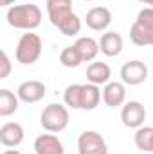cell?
I'll use <instances>...</instances> for the list:
<instances>
[{"instance_id":"1","label":"cell","mask_w":153,"mask_h":154,"mask_svg":"<svg viewBox=\"0 0 153 154\" xmlns=\"http://www.w3.org/2000/svg\"><path fill=\"white\" fill-rule=\"evenodd\" d=\"M47 14L50 23L63 36H77L81 31V20L72 11V0H47Z\"/></svg>"},{"instance_id":"2","label":"cell","mask_w":153,"mask_h":154,"mask_svg":"<svg viewBox=\"0 0 153 154\" xmlns=\"http://www.w3.org/2000/svg\"><path fill=\"white\" fill-rule=\"evenodd\" d=\"M63 102L65 106L72 109H85L92 111L101 102V90L99 86L86 82V84H70L63 91Z\"/></svg>"},{"instance_id":"3","label":"cell","mask_w":153,"mask_h":154,"mask_svg":"<svg viewBox=\"0 0 153 154\" xmlns=\"http://www.w3.org/2000/svg\"><path fill=\"white\" fill-rule=\"evenodd\" d=\"M5 20L11 27L22 31H33L41 23V9L36 4H20L13 5L5 13Z\"/></svg>"},{"instance_id":"4","label":"cell","mask_w":153,"mask_h":154,"mask_svg":"<svg viewBox=\"0 0 153 154\" xmlns=\"http://www.w3.org/2000/svg\"><path fill=\"white\" fill-rule=\"evenodd\" d=\"M130 39L137 47H153V7L139 11L130 27Z\"/></svg>"},{"instance_id":"5","label":"cell","mask_w":153,"mask_h":154,"mask_svg":"<svg viewBox=\"0 0 153 154\" xmlns=\"http://www.w3.org/2000/svg\"><path fill=\"white\" fill-rule=\"evenodd\" d=\"M41 48H43V43L41 38L38 34H34L33 31H27L25 34H22L18 39V45H16V61L22 63V65H33L36 63L41 56Z\"/></svg>"},{"instance_id":"6","label":"cell","mask_w":153,"mask_h":154,"mask_svg":"<svg viewBox=\"0 0 153 154\" xmlns=\"http://www.w3.org/2000/svg\"><path fill=\"white\" fill-rule=\"evenodd\" d=\"M69 120H70L69 109L63 104H56V102L45 106L41 111V116H40L41 127L49 133H61L63 129H67Z\"/></svg>"},{"instance_id":"7","label":"cell","mask_w":153,"mask_h":154,"mask_svg":"<svg viewBox=\"0 0 153 154\" xmlns=\"http://www.w3.org/2000/svg\"><path fill=\"white\" fill-rule=\"evenodd\" d=\"M79 154H108V145L97 131H83L77 138Z\"/></svg>"},{"instance_id":"8","label":"cell","mask_w":153,"mask_h":154,"mask_svg":"<svg viewBox=\"0 0 153 154\" xmlns=\"http://www.w3.org/2000/svg\"><path fill=\"white\" fill-rule=\"evenodd\" d=\"M121 120H122L124 127L139 129V127H142V124L146 120V108L139 100H130L121 109Z\"/></svg>"},{"instance_id":"9","label":"cell","mask_w":153,"mask_h":154,"mask_svg":"<svg viewBox=\"0 0 153 154\" xmlns=\"http://www.w3.org/2000/svg\"><path fill=\"white\" fill-rule=\"evenodd\" d=\"M121 79L124 84H130V86L142 84L148 79V66L139 59L128 61L121 66Z\"/></svg>"},{"instance_id":"10","label":"cell","mask_w":153,"mask_h":154,"mask_svg":"<svg viewBox=\"0 0 153 154\" xmlns=\"http://www.w3.org/2000/svg\"><path fill=\"white\" fill-rule=\"evenodd\" d=\"M47 93V88L41 81H25L18 86L16 90V95L22 102L25 104H34V102H40Z\"/></svg>"},{"instance_id":"11","label":"cell","mask_w":153,"mask_h":154,"mask_svg":"<svg viewBox=\"0 0 153 154\" xmlns=\"http://www.w3.org/2000/svg\"><path fill=\"white\" fill-rule=\"evenodd\" d=\"M86 27L92 29V31H106L108 25L112 23V13L108 7H103V5H97V7H92L88 13H86Z\"/></svg>"},{"instance_id":"12","label":"cell","mask_w":153,"mask_h":154,"mask_svg":"<svg viewBox=\"0 0 153 154\" xmlns=\"http://www.w3.org/2000/svg\"><path fill=\"white\" fill-rule=\"evenodd\" d=\"M24 127L18 122H7L0 127V143L4 147H18L24 142Z\"/></svg>"},{"instance_id":"13","label":"cell","mask_w":153,"mask_h":154,"mask_svg":"<svg viewBox=\"0 0 153 154\" xmlns=\"http://www.w3.org/2000/svg\"><path fill=\"white\" fill-rule=\"evenodd\" d=\"M126 100V88L122 82H108L105 84L103 88V102L108 106V108H119L122 106Z\"/></svg>"},{"instance_id":"14","label":"cell","mask_w":153,"mask_h":154,"mask_svg":"<svg viewBox=\"0 0 153 154\" xmlns=\"http://www.w3.org/2000/svg\"><path fill=\"white\" fill-rule=\"evenodd\" d=\"M122 36L115 31H108L105 34H101V39H99V48H101V54H105L106 57H115L121 54L122 50Z\"/></svg>"},{"instance_id":"15","label":"cell","mask_w":153,"mask_h":154,"mask_svg":"<svg viewBox=\"0 0 153 154\" xmlns=\"http://www.w3.org/2000/svg\"><path fill=\"white\" fill-rule=\"evenodd\" d=\"M34 152L36 154H65L63 143L54 134H40L34 140Z\"/></svg>"},{"instance_id":"16","label":"cell","mask_w":153,"mask_h":154,"mask_svg":"<svg viewBox=\"0 0 153 154\" xmlns=\"http://www.w3.org/2000/svg\"><path fill=\"white\" fill-rule=\"evenodd\" d=\"M110 77H112V70L103 61H94L86 68V81L92 82V84H96V86L108 84L110 82Z\"/></svg>"},{"instance_id":"17","label":"cell","mask_w":153,"mask_h":154,"mask_svg":"<svg viewBox=\"0 0 153 154\" xmlns=\"http://www.w3.org/2000/svg\"><path fill=\"white\" fill-rule=\"evenodd\" d=\"M76 48L79 50V54H81V57H83V63L86 61H94L96 57H97V54L101 52V48H99V41H96L94 38H90V36H81V38L76 39Z\"/></svg>"},{"instance_id":"18","label":"cell","mask_w":153,"mask_h":154,"mask_svg":"<svg viewBox=\"0 0 153 154\" xmlns=\"http://www.w3.org/2000/svg\"><path fill=\"white\" fill-rule=\"evenodd\" d=\"M18 95H15L9 90H0V116H9L18 109Z\"/></svg>"},{"instance_id":"19","label":"cell","mask_w":153,"mask_h":154,"mask_svg":"<svg viewBox=\"0 0 153 154\" xmlns=\"http://www.w3.org/2000/svg\"><path fill=\"white\" fill-rule=\"evenodd\" d=\"M60 63L65 66V68H76L83 63V57L79 54V50L76 48V45H69L61 50L60 54Z\"/></svg>"},{"instance_id":"20","label":"cell","mask_w":153,"mask_h":154,"mask_svg":"<svg viewBox=\"0 0 153 154\" xmlns=\"http://www.w3.org/2000/svg\"><path fill=\"white\" fill-rule=\"evenodd\" d=\"M135 145L137 149H141L142 152H150L151 147V140H153V127L150 125H142L135 131Z\"/></svg>"},{"instance_id":"21","label":"cell","mask_w":153,"mask_h":154,"mask_svg":"<svg viewBox=\"0 0 153 154\" xmlns=\"http://www.w3.org/2000/svg\"><path fill=\"white\" fill-rule=\"evenodd\" d=\"M9 74H11V61H9V57H7L5 50H2V70H0V79L9 77Z\"/></svg>"},{"instance_id":"22","label":"cell","mask_w":153,"mask_h":154,"mask_svg":"<svg viewBox=\"0 0 153 154\" xmlns=\"http://www.w3.org/2000/svg\"><path fill=\"white\" fill-rule=\"evenodd\" d=\"M11 4H15V0H0V5H2V7H7V5H11Z\"/></svg>"},{"instance_id":"23","label":"cell","mask_w":153,"mask_h":154,"mask_svg":"<svg viewBox=\"0 0 153 154\" xmlns=\"http://www.w3.org/2000/svg\"><path fill=\"white\" fill-rule=\"evenodd\" d=\"M2 154H22L20 151H16V149H7V151H4Z\"/></svg>"},{"instance_id":"24","label":"cell","mask_w":153,"mask_h":154,"mask_svg":"<svg viewBox=\"0 0 153 154\" xmlns=\"http://www.w3.org/2000/svg\"><path fill=\"white\" fill-rule=\"evenodd\" d=\"M141 4H146V5H151L153 7V0H139Z\"/></svg>"},{"instance_id":"25","label":"cell","mask_w":153,"mask_h":154,"mask_svg":"<svg viewBox=\"0 0 153 154\" xmlns=\"http://www.w3.org/2000/svg\"><path fill=\"white\" fill-rule=\"evenodd\" d=\"M150 152H153V140H151V147H150Z\"/></svg>"},{"instance_id":"26","label":"cell","mask_w":153,"mask_h":154,"mask_svg":"<svg viewBox=\"0 0 153 154\" xmlns=\"http://www.w3.org/2000/svg\"><path fill=\"white\" fill-rule=\"evenodd\" d=\"M85 2H94V0H85Z\"/></svg>"}]
</instances>
